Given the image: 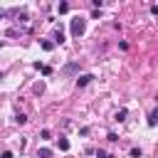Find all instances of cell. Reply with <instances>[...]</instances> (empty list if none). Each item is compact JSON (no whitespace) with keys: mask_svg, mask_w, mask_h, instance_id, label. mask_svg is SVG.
Segmentation results:
<instances>
[{"mask_svg":"<svg viewBox=\"0 0 158 158\" xmlns=\"http://www.w3.org/2000/svg\"><path fill=\"white\" fill-rule=\"evenodd\" d=\"M69 30H72V35H74V37H81V35H84V30H86V20H84V17H79V15H77V17H72Z\"/></svg>","mask_w":158,"mask_h":158,"instance_id":"1","label":"cell"},{"mask_svg":"<svg viewBox=\"0 0 158 158\" xmlns=\"http://www.w3.org/2000/svg\"><path fill=\"white\" fill-rule=\"evenodd\" d=\"M94 81V74H79L77 77V86H86V84H91Z\"/></svg>","mask_w":158,"mask_h":158,"instance_id":"2","label":"cell"},{"mask_svg":"<svg viewBox=\"0 0 158 158\" xmlns=\"http://www.w3.org/2000/svg\"><path fill=\"white\" fill-rule=\"evenodd\" d=\"M77 72H79V64H77V62H69V64L62 69V74H77Z\"/></svg>","mask_w":158,"mask_h":158,"instance_id":"3","label":"cell"},{"mask_svg":"<svg viewBox=\"0 0 158 158\" xmlns=\"http://www.w3.org/2000/svg\"><path fill=\"white\" fill-rule=\"evenodd\" d=\"M126 116H128V111H126V109H118V111L114 114V121H118V123H121V121H126Z\"/></svg>","mask_w":158,"mask_h":158,"instance_id":"4","label":"cell"},{"mask_svg":"<svg viewBox=\"0 0 158 158\" xmlns=\"http://www.w3.org/2000/svg\"><path fill=\"white\" fill-rule=\"evenodd\" d=\"M37 158H52V151L49 148H37Z\"/></svg>","mask_w":158,"mask_h":158,"instance_id":"5","label":"cell"},{"mask_svg":"<svg viewBox=\"0 0 158 158\" xmlns=\"http://www.w3.org/2000/svg\"><path fill=\"white\" fill-rule=\"evenodd\" d=\"M35 67H37L42 74H52V67H47V64H40V62H35Z\"/></svg>","mask_w":158,"mask_h":158,"instance_id":"6","label":"cell"},{"mask_svg":"<svg viewBox=\"0 0 158 158\" xmlns=\"http://www.w3.org/2000/svg\"><path fill=\"white\" fill-rule=\"evenodd\" d=\"M57 146H59V151H69V141H67V138H62V136H59Z\"/></svg>","mask_w":158,"mask_h":158,"instance_id":"7","label":"cell"},{"mask_svg":"<svg viewBox=\"0 0 158 158\" xmlns=\"http://www.w3.org/2000/svg\"><path fill=\"white\" fill-rule=\"evenodd\" d=\"M42 49H44V52H52V49H54V42H49V40H42Z\"/></svg>","mask_w":158,"mask_h":158,"instance_id":"8","label":"cell"},{"mask_svg":"<svg viewBox=\"0 0 158 158\" xmlns=\"http://www.w3.org/2000/svg\"><path fill=\"white\" fill-rule=\"evenodd\" d=\"M156 123H158V109H156V111L148 116V126H156Z\"/></svg>","mask_w":158,"mask_h":158,"instance_id":"9","label":"cell"},{"mask_svg":"<svg viewBox=\"0 0 158 158\" xmlns=\"http://www.w3.org/2000/svg\"><path fill=\"white\" fill-rule=\"evenodd\" d=\"M67 10H69V2H59V5H57V12H59V15H64Z\"/></svg>","mask_w":158,"mask_h":158,"instance_id":"10","label":"cell"},{"mask_svg":"<svg viewBox=\"0 0 158 158\" xmlns=\"http://www.w3.org/2000/svg\"><path fill=\"white\" fill-rule=\"evenodd\" d=\"M64 42V35H62V30H57L54 32V44H62Z\"/></svg>","mask_w":158,"mask_h":158,"instance_id":"11","label":"cell"},{"mask_svg":"<svg viewBox=\"0 0 158 158\" xmlns=\"http://www.w3.org/2000/svg\"><path fill=\"white\" fill-rule=\"evenodd\" d=\"M15 123H20V126L27 123V116H25V114H17V116H15Z\"/></svg>","mask_w":158,"mask_h":158,"instance_id":"12","label":"cell"},{"mask_svg":"<svg viewBox=\"0 0 158 158\" xmlns=\"http://www.w3.org/2000/svg\"><path fill=\"white\" fill-rule=\"evenodd\" d=\"M94 153H96V158H109V153H106L104 148H99V151H94Z\"/></svg>","mask_w":158,"mask_h":158,"instance_id":"13","label":"cell"},{"mask_svg":"<svg viewBox=\"0 0 158 158\" xmlns=\"http://www.w3.org/2000/svg\"><path fill=\"white\" fill-rule=\"evenodd\" d=\"M40 136H42V138H52V131H49V128H42V133H40Z\"/></svg>","mask_w":158,"mask_h":158,"instance_id":"14","label":"cell"},{"mask_svg":"<svg viewBox=\"0 0 158 158\" xmlns=\"http://www.w3.org/2000/svg\"><path fill=\"white\" fill-rule=\"evenodd\" d=\"M131 158H141V148H131Z\"/></svg>","mask_w":158,"mask_h":158,"instance_id":"15","label":"cell"},{"mask_svg":"<svg viewBox=\"0 0 158 158\" xmlns=\"http://www.w3.org/2000/svg\"><path fill=\"white\" fill-rule=\"evenodd\" d=\"M0 158H15V153H12V151H2V153H0Z\"/></svg>","mask_w":158,"mask_h":158,"instance_id":"16","label":"cell"},{"mask_svg":"<svg viewBox=\"0 0 158 158\" xmlns=\"http://www.w3.org/2000/svg\"><path fill=\"white\" fill-rule=\"evenodd\" d=\"M91 5H94V7H99V10H101V7H104V0H91Z\"/></svg>","mask_w":158,"mask_h":158,"instance_id":"17","label":"cell"},{"mask_svg":"<svg viewBox=\"0 0 158 158\" xmlns=\"http://www.w3.org/2000/svg\"><path fill=\"white\" fill-rule=\"evenodd\" d=\"M79 136H89V126H81L79 128Z\"/></svg>","mask_w":158,"mask_h":158,"instance_id":"18","label":"cell"},{"mask_svg":"<svg viewBox=\"0 0 158 158\" xmlns=\"http://www.w3.org/2000/svg\"><path fill=\"white\" fill-rule=\"evenodd\" d=\"M106 138H109V141H111V143H116V141H118V136H116V133H114V131H111V133H109V136H106Z\"/></svg>","mask_w":158,"mask_h":158,"instance_id":"19","label":"cell"},{"mask_svg":"<svg viewBox=\"0 0 158 158\" xmlns=\"http://www.w3.org/2000/svg\"><path fill=\"white\" fill-rule=\"evenodd\" d=\"M151 12H153V15H158V5H153V7H151Z\"/></svg>","mask_w":158,"mask_h":158,"instance_id":"20","label":"cell"},{"mask_svg":"<svg viewBox=\"0 0 158 158\" xmlns=\"http://www.w3.org/2000/svg\"><path fill=\"white\" fill-rule=\"evenodd\" d=\"M0 79H2V72H0Z\"/></svg>","mask_w":158,"mask_h":158,"instance_id":"21","label":"cell"},{"mask_svg":"<svg viewBox=\"0 0 158 158\" xmlns=\"http://www.w3.org/2000/svg\"><path fill=\"white\" fill-rule=\"evenodd\" d=\"M109 158H116V156H109Z\"/></svg>","mask_w":158,"mask_h":158,"instance_id":"22","label":"cell"},{"mask_svg":"<svg viewBox=\"0 0 158 158\" xmlns=\"http://www.w3.org/2000/svg\"><path fill=\"white\" fill-rule=\"evenodd\" d=\"M0 47H2V42H0Z\"/></svg>","mask_w":158,"mask_h":158,"instance_id":"23","label":"cell"}]
</instances>
